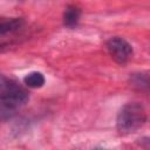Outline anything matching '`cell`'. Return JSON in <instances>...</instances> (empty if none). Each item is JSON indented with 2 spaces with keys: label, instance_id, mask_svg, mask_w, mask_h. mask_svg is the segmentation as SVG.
<instances>
[{
  "label": "cell",
  "instance_id": "7",
  "mask_svg": "<svg viewBox=\"0 0 150 150\" xmlns=\"http://www.w3.org/2000/svg\"><path fill=\"white\" fill-rule=\"evenodd\" d=\"M148 75L146 74H134L131 77V84L134 87H138L139 89H142L143 87L146 89L148 88Z\"/></svg>",
  "mask_w": 150,
  "mask_h": 150
},
{
  "label": "cell",
  "instance_id": "1",
  "mask_svg": "<svg viewBox=\"0 0 150 150\" xmlns=\"http://www.w3.org/2000/svg\"><path fill=\"white\" fill-rule=\"evenodd\" d=\"M146 122V111L142 103L129 102L124 104L116 120L117 131L121 135H129L143 127Z\"/></svg>",
  "mask_w": 150,
  "mask_h": 150
},
{
  "label": "cell",
  "instance_id": "3",
  "mask_svg": "<svg viewBox=\"0 0 150 150\" xmlns=\"http://www.w3.org/2000/svg\"><path fill=\"white\" fill-rule=\"evenodd\" d=\"M107 48L110 56L120 64L127 63L132 56L131 45L121 36H112L107 41Z\"/></svg>",
  "mask_w": 150,
  "mask_h": 150
},
{
  "label": "cell",
  "instance_id": "5",
  "mask_svg": "<svg viewBox=\"0 0 150 150\" xmlns=\"http://www.w3.org/2000/svg\"><path fill=\"white\" fill-rule=\"evenodd\" d=\"M80 16H81V11L79 7L76 6H73V5H69L64 13H63V25L68 28H73L77 25L79 20H80Z\"/></svg>",
  "mask_w": 150,
  "mask_h": 150
},
{
  "label": "cell",
  "instance_id": "6",
  "mask_svg": "<svg viewBox=\"0 0 150 150\" xmlns=\"http://www.w3.org/2000/svg\"><path fill=\"white\" fill-rule=\"evenodd\" d=\"M23 82L29 88H41L45 84V76L40 71H32L23 77Z\"/></svg>",
  "mask_w": 150,
  "mask_h": 150
},
{
  "label": "cell",
  "instance_id": "4",
  "mask_svg": "<svg viewBox=\"0 0 150 150\" xmlns=\"http://www.w3.org/2000/svg\"><path fill=\"white\" fill-rule=\"evenodd\" d=\"M23 26L21 18H0V34H7L20 29Z\"/></svg>",
  "mask_w": 150,
  "mask_h": 150
},
{
  "label": "cell",
  "instance_id": "2",
  "mask_svg": "<svg viewBox=\"0 0 150 150\" xmlns=\"http://www.w3.org/2000/svg\"><path fill=\"white\" fill-rule=\"evenodd\" d=\"M28 98V93L23 87L0 73V102L6 108L20 107Z\"/></svg>",
  "mask_w": 150,
  "mask_h": 150
}]
</instances>
